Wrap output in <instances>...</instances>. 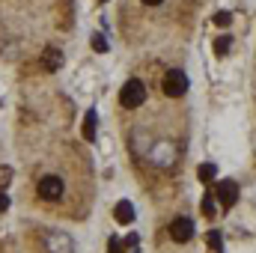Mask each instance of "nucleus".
<instances>
[{"instance_id":"nucleus-1","label":"nucleus","mask_w":256,"mask_h":253,"mask_svg":"<svg viewBox=\"0 0 256 253\" xmlns=\"http://www.w3.org/2000/svg\"><path fill=\"white\" fill-rule=\"evenodd\" d=\"M164 92L170 96V98H182L185 92H188V74L182 72V68H170L167 74H164Z\"/></svg>"},{"instance_id":"nucleus-2","label":"nucleus","mask_w":256,"mask_h":253,"mask_svg":"<svg viewBox=\"0 0 256 253\" xmlns=\"http://www.w3.org/2000/svg\"><path fill=\"white\" fill-rule=\"evenodd\" d=\"M120 102H122V108H140L146 102V86L140 80H128L120 90Z\"/></svg>"},{"instance_id":"nucleus-3","label":"nucleus","mask_w":256,"mask_h":253,"mask_svg":"<svg viewBox=\"0 0 256 253\" xmlns=\"http://www.w3.org/2000/svg\"><path fill=\"white\" fill-rule=\"evenodd\" d=\"M214 200H218V206H224V208H232V206L238 202V185H236L232 179H224V182H218Z\"/></svg>"},{"instance_id":"nucleus-4","label":"nucleus","mask_w":256,"mask_h":253,"mask_svg":"<svg viewBox=\"0 0 256 253\" xmlns=\"http://www.w3.org/2000/svg\"><path fill=\"white\" fill-rule=\"evenodd\" d=\"M39 196L48 200V202L60 200V196H63V179H60V176H45V179H39Z\"/></svg>"},{"instance_id":"nucleus-5","label":"nucleus","mask_w":256,"mask_h":253,"mask_svg":"<svg viewBox=\"0 0 256 253\" xmlns=\"http://www.w3.org/2000/svg\"><path fill=\"white\" fill-rule=\"evenodd\" d=\"M170 238H173V242H179V244L191 242V238H194V220H191V218H176V220L170 224Z\"/></svg>"},{"instance_id":"nucleus-6","label":"nucleus","mask_w":256,"mask_h":253,"mask_svg":"<svg viewBox=\"0 0 256 253\" xmlns=\"http://www.w3.org/2000/svg\"><path fill=\"white\" fill-rule=\"evenodd\" d=\"M114 218H116V224H134V206L128 202V200H122V202H116V208H114Z\"/></svg>"},{"instance_id":"nucleus-7","label":"nucleus","mask_w":256,"mask_h":253,"mask_svg":"<svg viewBox=\"0 0 256 253\" xmlns=\"http://www.w3.org/2000/svg\"><path fill=\"white\" fill-rule=\"evenodd\" d=\"M42 63H45V68H48V72H57V68H60V63H63V54H60L57 48H48V51H45V57H42Z\"/></svg>"},{"instance_id":"nucleus-8","label":"nucleus","mask_w":256,"mask_h":253,"mask_svg":"<svg viewBox=\"0 0 256 253\" xmlns=\"http://www.w3.org/2000/svg\"><path fill=\"white\" fill-rule=\"evenodd\" d=\"M96 126H98L96 110H86V120H84V137L86 140H96Z\"/></svg>"},{"instance_id":"nucleus-9","label":"nucleus","mask_w":256,"mask_h":253,"mask_svg":"<svg viewBox=\"0 0 256 253\" xmlns=\"http://www.w3.org/2000/svg\"><path fill=\"white\" fill-rule=\"evenodd\" d=\"M206 242H208V250L212 253H224V238H220L218 230H212V232L206 236Z\"/></svg>"},{"instance_id":"nucleus-10","label":"nucleus","mask_w":256,"mask_h":253,"mask_svg":"<svg viewBox=\"0 0 256 253\" xmlns=\"http://www.w3.org/2000/svg\"><path fill=\"white\" fill-rule=\"evenodd\" d=\"M214 206H218V200H214L212 194H206V196H202V202H200V208H202V214H206V218H214V214H218V208H214Z\"/></svg>"},{"instance_id":"nucleus-11","label":"nucleus","mask_w":256,"mask_h":253,"mask_svg":"<svg viewBox=\"0 0 256 253\" xmlns=\"http://www.w3.org/2000/svg\"><path fill=\"white\" fill-rule=\"evenodd\" d=\"M230 48H232V39H230V36H218V39H214V54H218V57H224Z\"/></svg>"},{"instance_id":"nucleus-12","label":"nucleus","mask_w":256,"mask_h":253,"mask_svg":"<svg viewBox=\"0 0 256 253\" xmlns=\"http://www.w3.org/2000/svg\"><path fill=\"white\" fill-rule=\"evenodd\" d=\"M196 176H200V179H202V185H206V182H212V179L218 176V167H214V164H202V167L196 170Z\"/></svg>"},{"instance_id":"nucleus-13","label":"nucleus","mask_w":256,"mask_h":253,"mask_svg":"<svg viewBox=\"0 0 256 253\" xmlns=\"http://www.w3.org/2000/svg\"><path fill=\"white\" fill-rule=\"evenodd\" d=\"M92 51H98V54H104V51H108V42H104V36H92Z\"/></svg>"},{"instance_id":"nucleus-14","label":"nucleus","mask_w":256,"mask_h":253,"mask_svg":"<svg viewBox=\"0 0 256 253\" xmlns=\"http://www.w3.org/2000/svg\"><path fill=\"white\" fill-rule=\"evenodd\" d=\"M108 253H126V242H120V238H110Z\"/></svg>"},{"instance_id":"nucleus-15","label":"nucleus","mask_w":256,"mask_h":253,"mask_svg":"<svg viewBox=\"0 0 256 253\" xmlns=\"http://www.w3.org/2000/svg\"><path fill=\"white\" fill-rule=\"evenodd\" d=\"M230 21H232V15H230V12H218V15H214V24H218V27H226Z\"/></svg>"},{"instance_id":"nucleus-16","label":"nucleus","mask_w":256,"mask_h":253,"mask_svg":"<svg viewBox=\"0 0 256 253\" xmlns=\"http://www.w3.org/2000/svg\"><path fill=\"white\" fill-rule=\"evenodd\" d=\"M9 179H12V170H9V167H0V188H6Z\"/></svg>"},{"instance_id":"nucleus-17","label":"nucleus","mask_w":256,"mask_h":253,"mask_svg":"<svg viewBox=\"0 0 256 253\" xmlns=\"http://www.w3.org/2000/svg\"><path fill=\"white\" fill-rule=\"evenodd\" d=\"M6 206H9V196H6V194H0V212H6Z\"/></svg>"},{"instance_id":"nucleus-18","label":"nucleus","mask_w":256,"mask_h":253,"mask_svg":"<svg viewBox=\"0 0 256 253\" xmlns=\"http://www.w3.org/2000/svg\"><path fill=\"white\" fill-rule=\"evenodd\" d=\"M143 3H146V6H158L161 0H143Z\"/></svg>"}]
</instances>
